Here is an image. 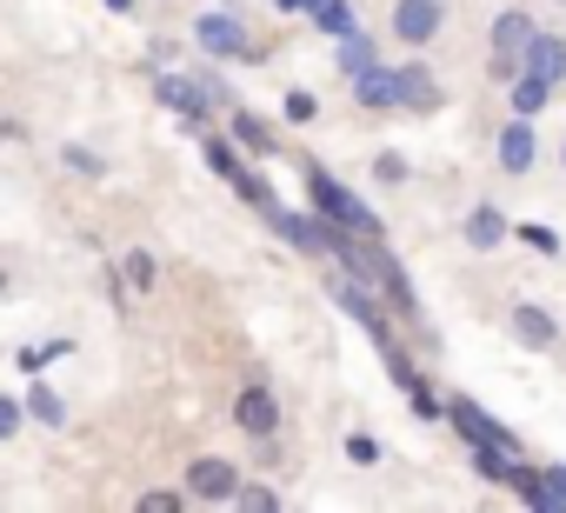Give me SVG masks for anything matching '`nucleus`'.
Instances as JSON below:
<instances>
[{
  "mask_svg": "<svg viewBox=\"0 0 566 513\" xmlns=\"http://www.w3.org/2000/svg\"><path fill=\"white\" fill-rule=\"evenodd\" d=\"M526 41H533V21H526L520 8H506V14L493 21V41H486L493 54H486V67H493L500 81H513V74H520V54H526Z\"/></svg>",
  "mask_w": 566,
  "mask_h": 513,
  "instance_id": "7ed1b4c3",
  "label": "nucleus"
},
{
  "mask_svg": "<svg viewBox=\"0 0 566 513\" xmlns=\"http://www.w3.org/2000/svg\"><path fill=\"white\" fill-rule=\"evenodd\" d=\"M513 233H520V240H526L533 253H546V261H553V253H559V233H553L546 220H526V227H513Z\"/></svg>",
  "mask_w": 566,
  "mask_h": 513,
  "instance_id": "cd10ccee",
  "label": "nucleus"
},
{
  "mask_svg": "<svg viewBox=\"0 0 566 513\" xmlns=\"http://www.w3.org/2000/svg\"><path fill=\"white\" fill-rule=\"evenodd\" d=\"M314 114H321V101H314L307 87H294V94H287V121H294V127H307Z\"/></svg>",
  "mask_w": 566,
  "mask_h": 513,
  "instance_id": "2f4dec72",
  "label": "nucleus"
},
{
  "mask_svg": "<svg viewBox=\"0 0 566 513\" xmlns=\"http://www.w3.org/2000/svg\"><path fill=\"white\" fill-rule=\"evenodd\" d=\"M533 154H539L533 121H520V114H513V121L500 127V167H506V174H526V167H533Z\"/></svg>",
  "mask_w": 566,
  "mask_h": 513,
  "instance_id": "9d476101",
  "label": "nucleus"
},
{
  "mask_svg": "<svg viewBox=\"0 0 566 513\" xmlns=\"http://www.w3.org/2000/svg\"><path fill=\"white\" fill-rule=\"evenodd\" d=\"M400 394H407V400H413V413H420V420H427V427H440V420H447V394H433V387H427V380H413V387H400Z\"/></svg>",
  "mask_w": 566,
  "mask_h": 513,
  "instance_id": "a878e982",
  "label": "nucleus"
},
{
  "mask_svg": "<svg viewBox=\"0 0 566 513\" xmlns=\"http://www.w3.org/2000/svg\"><path fill=\"white\" fill-rule=\"evenodd\" d=\"M374 61H380V48H374L360 28H354V34H340V67H347V74H367Z\"/></svg>",
  "mask_w": 566,
  "mask_h": 513,
  "instance_id": "4be33fe9",
  "label": "nucleus"
},
{
  "mask_svg": "<svg viewBox=\"0 0 566 513\" xmlns=\"http://www.w3.org/2000/svg\"><path fill=\"white\" fill-rule=\"evenodd\" d=\"M233 486H240V467L220 460V453H207V460L187 467V500H233Z\"/></svg>",
  "mask_w": 566,
  "mask_h": 513,
  "instance_id": "6e6552de",
  "label": "nucleus"
},
{
  "mask_svg": "<svg viewBox=\"0 0 566 513\" xmlns=\"http://www.w3.org/2000/svg\"><path fill=\"white\" fill-rule=\"evenodd\" d=\"M559 160H566V154H559Z\"/></svg>",
  "mask_w": 566,
  "mask_h": 513,
  "instance_id": "58836bf2",
  "label": "nucleus"
},
{
  "mask_svg": "<svg viewBox=\"0 0 566 513\" xmlns=\"http://www.w3.org/2000/svg\"><path fill=\"white\" fill-rule=\"evenodd\" d=\"M21 407H28V413H34L41 427H61V420H67V407H61V394H54V387H41V380H34V394H28Z\"/></svg>",
  "mask_w": 566,
  "mask_h": 513,
  "instance_id": "393cba45",
  "label": "nucleus"
},
{
  "mask_svg": "<svg viewBox=\"0 0 566 513\" xmlns=\"http://www.w3.org/2000/svg\"><path fill=\"white\" fill-rule=\"evenodd\" d=\"M266 227L280 233V240H287V247H301V253H321V227L307 220V213H294V207H266Z\"/></svg>",
  "mask_w": 566,
  "mask_h": 513,
  "instance_id": "9b49d317",
  "label": "nucleus"
},
{
  "mask_svg": "<svg viewBox=\"0 0 566 513\" xmlns=\"http://www.w3.org/2000/svg\"><path fill=\"white\" fill-rule=\"evenodd\" d=\"M307 193H314V213H321V220H334V227H347V233H360V240H380V213H374L354 187H340L327 167H307Z\"/></svg>",
  "mask_w": 566,
  "mask_h": 513,
  "instance_id": "f257e3e1",
  "label": "nucleus"
},
{
  "mask_svg": "<svg viewBox=\"0 0 566 513\" xmlns=\"http://www.w3.org/2000/svg\"><path fill=\"white\" fill-rule=\"evenodd\" d=\"M347 460H354V467H374V460H380V440H374V433H347Z\"/></svg>",
  "mask_w": 566,
  "mask_h": 513,
  "instance_id": "473e14b6",
  "label": "nucleus"
},
{
  "mask_svg": "<svg viewBox=\"0 0 566 513\" xmlns=\"http://www.w3.org/2000/svg\"><path fill=\"white\" fill-rule=\"evenodd\" d=\"M200 154H207V167H213V174H220V180H227V187H233V193H240L247 207H260V213H266V207L280 200V193H273V187H266V180H260V174H253V167L240 160V147H233V140H220V134H213V140H207Z\"/></svg>",
  "mask_w": 566,
  "mask_h": 513,
  "instance_id": "f03ea898",
  "label": "nucleus"
},
{
  "mask_svg": "<svg viewBox=\"0 0 566 513\" xmlns=\"http://www.w3.org/2000/svg\"><path fill=\"white\" fill-rule=\"evenodd\" d=\"M380 287H387V301H394V314H407L413 327H420V294H413V281H407V268L394 261V253L380 247Z\"/></svg>",
  "mask_w": 566,
  "mask_h": 513,
  "instance_id": "f8f14e48",
  "label": "nucleus"
},
{
  "mask_svg": "<svg viewBox=\"0 0 566 513\" xmlns=\"http://www.w3.org/2000/svg\"><path fill=\"white\" fill-rule=\"evenodd\" d=\"M154 101H160V107H174L187 127H200V121H207V107H213V101H207V87H200V81H187V74H160V81H154Z\"/></svg>",
  "mask_w": 566,
  "mask_h": 513,
  "instance_id": "0eeeda50",
  "label": "nucleus"
},
{
  "mask_svg": "<svg viewBox=\"0 0 566 513\" xmlns=\"http://www.w3.org/2000/svg\"><path fill=\"white\" fill-rule=\"evenodd\" d=\"M513 341L546 354V347H553V314H546V307H533V301H526V307H513Z\"/></svg>",
  "mask_w": 566,
  "mask_h": 513,
  "instance_id": "dca6fc26",
  "label": "nucleus"
},
{
  "mask_svg": "<svg viewBox=\"0 0 566 513\" xmlns=\"http://www.w3.org/2000/svg\"><path fill=\"white\" fill-rule=\"evenodd\" d=\"M61 160H67L74 174H87V180H101V174H107V160H101L94 147H61Z\"/></svg>",
  "mask_w": 566,
  "mask_h": 513,
  "instance_id": "c85d7f7f",
  "label": "nucleus"
},
{
  "mask_svg": "<svg viewBox=\"0 0 566 513\" xmlns=\"http://www.w3.org/2000/svg\"><path fill=\"white\" fill-rule=\"evenodd\" d=\"M21 420H28V407L0 394V440H14V433H21Z\"/></svg>",
  "mask_w": 566,
  "mask_h": 513,
  "instance_id": "72a5a7b5",
  "label": "nucleus"
},
{
  "mask_svg": "<svg viewBox=\"0 0 566 513\" xmlns=\"http://www.w3.org/2000/svg\"><path fill=\"white\" fill-rule=\"evenodd\" d=\"M506 486L520 493V506H539V513H546V486H539V467H526V460H513V473H506Z\"/></svg>",
  "mask_w": 566,
  "mask_h": 513,
  "instance_id": "b1692460",
  "label": "nucleus"
},
{
  "mask_svg": "<svg viewBox=\"0 0 566 513\" xmlns=\"http://www.w3.org/2000/svg\"><path fill=\"white\" fill-rule=\"evenodd\" d=\"M440 28H447V8H440V0H394V34H400L407 48H433Z\"/></svg>",
  "mask_w": 566,
  "mask_h": 513,
  "instance_id": "39448f33",
  "label": "nucleus"
},
{
  "mask_svg": "<svg viewBox=\"0 0 566 513\" xmlns=\"http://www.w3.org/2000/svg\"><path fill=\"white\" fill-rule=\"evenodd\" d=\"M233 500H240L247 513H273V506H280V493H273V486H247V480L233 486Z\"/></svg>",
  "mask_w": 566,
  "mask_h": 513,
  "instance_id": "c756f323",
  "label": "nucleus"
},
{
  "mask_svg": "<svg viewBox=\"0 0 566 513\" xmlns=\"http://www.w3.org/2000/svg\"><path fill=\"white\" fill-rule=\"evenodd\" d=\"M506 233H513V227H506V213H500V207H473V213H467V247L493 253Z\"/></svg>",
  "mask_w": 566,
  "mask_h": 513,
  "instance_id": "2eb2a0df",
  "label": "nucleus"
},
{
  "mask_svg": "<svg viewBox=\"0 0 566 513\" xmlns=\"http://www.w3.org/2000/svg\"><path fill=\"white\" fill-rule=\"evenodd\" d=\"M354 94H360V107H400V74L374 61L367 74H354Z\"/></svg>",
  "mask_w": 566,
  "mask_h": 513,
  "instance_id": "4468645a",
  "label": "nucleus"
},
{
  "mask_svg": "<svg viewBox=\"0 0 566 513\" xmlns=\"http://www.w3.org/2000/svg\"><path fill=\"white\" fill-rule=\"evenodd\" d=\"M187 506V486H147L140 493V513H180Z\"/></svg>",
  "mask_w": 566,
  "mask_h": 513,
  "instance_id": "bb28decb",
  "label": "nucleus"
},
{
  "mask_svg": "<svg viewBox=\"0 0 566 513\" xmlns=\"http://www.w3.org/2000/svg\"><path fill=\"white\" fill-rule=\"evenodd\" d=\"M233 427H240V433H253V440H266V433L280 427V400H273V387H266V380H247V387L233 394Z\"/></svg>",
  "mask_w": 566,
  "mask_h": 513,
  "instance_id": "423d86ee",
  "label": "nucleus"
},
{
  "mask_svg": "<svg viewBox=\"0 0 566 513\" xmlns=\"http://www.w3.org/2000/svg\"><path fill=\"white\" fill-rule=\"evenodd\" d=\"M0 294H8V274H0Z\"/></svg>",
  "mask_w": 566,
  "mask_h": 513,
  "instance_id": "4c0bfd02",
  "label": "nucleus"
},
{
  "mask_svg": "<svg viewBox=\"0 0 566 513\" xmlns=\"http://www.w3.org/2000/svg\"><path fill=\"white\" fill-rule=\"evenodd\" d=\"M307 21L327 34V41H340V34H354V8H347V0H314V8H307Z\"/></svg>",
  "mask_w": 566,
  "mask_h": 513,
  "instance_id": "412c9836",
  "label": "nucleus"
},
{
  "mask_svg": "<svg viewBox=\"0 0 566 513\" xmlns=\"http://www.w3.org/2000/svg\"><path fill=\"white\" fill-rule=\"evenodd\" d=\"M546 101H553V87H546L539 74H513V114H520V121L546 114Z\"/></svg>",
  "mask_w": 566,
  "mask_h": 513,
  "instance_id": "6ab92c4d",
  "label": "nucleus"
},
{
  "mask_svg": "<svg viewBox=\"0 0 566 513\" xmlns=\"http://www.w3.org/2000/svg\"><path fill=\"white\" fill-rule=\"evenodd\" d=\"M520 74H539L546 87H559V81H566V41L533 28V41H526V54H520Z\"/></svg>",
  "mask_w": 566,
  "mask_h": 513,
  "instance_id": "1a4fd4ad",
  "label": "nucleus"
},
{
  "mask_svg": "<svg viewBox=\"0 0 566 513\" xmlns=\"http://www.w3.org/2000/svg\"><path fill=\"white\" fill-rule=\"evenodd\" d=\"M394 74H400V107H407V114H433V107L447 101L427 67H394Z\"/></svg>",
  "mask_w": 566,
  "mask_h": 513,
  "instance_id": "ddd939ff",
  "label": "nucleus"
},
{
  "mask_svg": "<svg viewBox=\"0 0 566 513\" xmlns=\"http://www.w3.org/2000/svg\"><path fill=\"white\" fill-rule=\"evenodd\" d=\"M227 114H233V140H240V147H247V154H273V127H266V121H260V114H247V107H240V101H233V107H227Z\"/></svg>",
  "mask_w": 566,
  "mask_h": 513,
  "instance_id": "f3484780",
  "label": "nucleus"
},
{
  "mask_svg": "<svg viewBox=\"0 0 566 513\" xmlns=\"http://www.w3.org/2000/svg\"><path fill=\"white\" fill-rule=\"evenodd\" d=\"M120 287H134V294H154V287H160V268H154V253H147V247L120 253Z\"/></svg>",
  "mask_w": 566,
  "mask_h": 513,
  "instance_id": "a211bd4d",
  "label": "nucleus"
},
{
  "mask_svg": "<svg viewBox=\"0 0 566 513\" xmlns=\"http://www.w3.org/2000/svg\"><path fill=\"white\" fill-rule=\"evenodd\" d=\"M193 41L213 54V61H260V48H247V28L233 14H200L193 21Z\"/></svg>",
  "mask_w": 566,
  "mask_h": 513,
  "instance_id": "20e7f679",
  "label": "nucleus"
},
{
  "mask_svg": "<svg viewBox=\"0 0 566 513\" xmlns=\"http://www.w3.org/2000/svg\"><path fill=\"white\" fill-rule=\"evenodd\" d=\"M67 354H74V341H41V347H21L14 367L21 374H48V360H67Z\"/></svg>",
  "mask_w": 566,
  "mask_h": 513,
  "instance_id": "5701e85b",
  "label": "nucleus"
},
{
  "mask_svg": "<svg viewBox=\"0 0 566 513\" xmlns=\"http://www.w3.org/2000/svg\"><path fill=\"white\" fill-rule=\"evenodd\" d=\"M374 174H380L387 187H400V180H407V160H400V154H380V160H374Z\"/></svg>",
  "mask_w": 566,
  "mask_h": 513,
  "instance_id": "f704fd0d",
  "label": "nucleus"
},
{
  "mask_svg": "<svg viewBox=\"0 0 566 513\" xmlns=\"http://www.w3.org/2000/svg\"><path fill=\"white\" fill-rule=\"evenodd\" d=\"M273 8H280V14H307V8H314V0H273Z\"/></svg>",
  "mask_w": 566,
  "mask_h": 513,
  "instance_id": "c9c22d12",
  "label": "nucleus"
},
{
  "mask_svg": "<svg viewBox=\"0 0 566 513\" xmlns=\"http://www.w3.org/2000/svg\"><path fill=\"white\" fill-rule=\"evenodd\" d=\"M539 486H546V513L566 506V467H539Z\"/></svg>",
  "mask_w": 566,
  "mask_h": 513,
  "instance_id": "7c9ffc66",
  "label": "nucleus"
},
{
  "mask_svg": "<svg viewBox=\"0 0 566 513\" xmlns=\"http://www.w3.org/2000/svg\"><path fill=\"white\" fill-rule=\"evenodd\" d=\"M513 460H520V453H506V447H493V440H473V473H480V480H493V486H506V473H513Z\"/></svg>",
  "mask_w": 566,
  "mask_h": 513,
  "instance_id": "aec40b11",
  "label": "nucleus"
},
{
  "mask_svg": "<svg viewBox=\"0 0 566 513\" xmlns=\"http://www.w3.org/2000/svg\"><path fill=\"white\" fill-rule=\"evenodd\" d=\"M107 14H134V0H107Z\"/></svg>",
  "mask_w": 566,
  "mask_h": 513,
  "instance_id": "e433bc0d",
  "label": "nucleus"
}]
</instances>
